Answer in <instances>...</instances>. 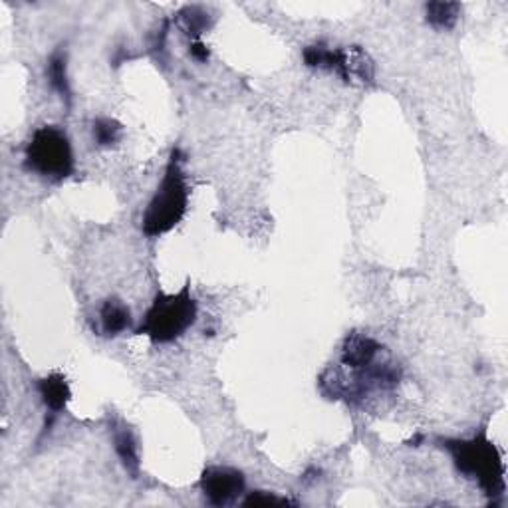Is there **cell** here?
<instances>
[{
  "label": "cell",
  "mask_w": 508,
  "mask_h": 508,
  "mask_svg": "<svg viewBox=\"0 0 508 508\" xmlns=\"http://www.w3.org/2000/svg\"><path fill=\"white\" fill-rule=\"evenodd\" d=\"M122 124L111 117H100L93 122V141H96L100 148H111V145H116L122 140Z\"/></svg>",
  "instance_id": "14"
},
{
  "label": "cell",
  "mask_w": 508,
  "mask_h": 508,
  "mask_svg": "<svg viewBox=\"0 0 508 508\" xmlns=\"http://www.w3.org/2000/svg\"><path fill=\"white\" fill-rule=\"evenodd\" d=\"M302 56L306 66L335 72L346 82L354 80V77L367 82L374 77L372 60L358 48L340 50V48H328L324 44H314L308 46Z\"/></svg>",
  "instance_id": "6"
},
{
  "label": "cell",
  "mask_w": 508,
  "mask_h": 508,
  "mask_svg": "<svg viewBox=\"0 0 508 508\" xmlns=\"http://www.w3.org/2000/svg\"><path fill=\"white\" fill-rule=\"evenodd\" d=\"M399 369L391 364L385 348L366 334H350L340 348L338 367L322 375V393L330 399L356 403L375 390H393Z\"/></svg>",
  "instance_id": "1"
},
{
  "label": "cell",
  "mask_w": 508,
  "mask_h": 508,
  "mask_svg": "<svg viewBox=\"0 0 508 508\" xmlns=\"http://www.w3.org/2000/svg\"><path fill=\"white\" fill-rule=\"evenodd\" d=\"M114 445L117 457L122 459L125 471L135 479L140 475V449H137V441L133 433L129 431L127 427L117 429L114 435Z\"/></svg>",
  "instance_id": "10"
},
{
  "label": "cell",
  "mask_w": 508,
  "mask_h": 508,
  "mask_svg": "<svg viewBox=\"0 0 508 508\" xmlns=\"http://www.w3.org/2000/svg\"><path fill=\"white\" fill-rule=\"evenodd\" d=\"M197 312L199 308L189 284L175 294L157 292L135 334L148 335L153 343L175 342L197 322Z\"/></svg>",
  "instance_id": "4"
},
{
  "label": "cell",
  "mask_w": 508,
  "mask_h": 508,
  "mask_svg": "<svg viewBox=\"0 0 508 508\" xmlns=\"http://www.w3.org/2000/svg\"><path fill=\"white\" fill-rule=\"evenodd\" d=\"M189 206V187L181 151L173 149L161 183L143 213L141 229L148 237H161L183 221Z\"/></svg>",
  "instance_id": "3"
},
{
  "label": "cell",
  "mask_w": 508,
  "mask_h": 508,
  "mask_svg": "<svg viewBox=\"0 0 508 508\" xmlns=\"http://www.w3.org/2000/svg\"><path fill=\"white\" fill-rule=\"evenodd\" d=\"M24 163L34 173L50 181L70 177L74 171V151L66 132L56 125L38 127L26 145Z\"/></svg>",
  "instance_id": "5"
},
{
  "label": "cell",
  "mask_w": 508,
  "mask_h": 508,
  "mask_svg": "<svg viewBox=\"0 0 508 508\" xmlns=\"http://www.w3.org/2000/svg\"><path fill=\"white\" fill-rule=\"evenodd\" d=\"M181 28H183L189 36L199 38L201 34L211 26V14L205 11L203 6H185L183 11L177 14Z\"/></svg>",
  "instance_id": "12"
},
{
  "label": "cell",
  "mask_w": 508,
  "mask_h": 508,
  "mask_svg": "<svg viewBox=\"0 0 508 508\" xmlns=\"http://www.w3.org/2000/svg\"><path fill=\"white\" fill-rule=\"evenodd\" d=\"M451 453L455 467L464 477L475 480L488 496H498L504 490V463L496 445L485 433L471 439H445L441 441Z\"/></svg>",
  "instance_id": "2"
},
{
  "label": "cell",
  "mask_w": 508,
  "mask_h": 508,
  "mask_svg": "<svg viewBox=\"0 0 508 508\" xmlns=\"http://www.w3.org/2000/svg\"><path fill=\"white\" fill-rule=\"evenodd\" d=\"M461 4L459 3H429L425 6L427 22L435 26V28H453L455 22L459 19Z\"/></svg>",
  "instance_id": "13"
},
{
  "label": "cell",
  "mask_w": 508,
  "mask_h": 508,
  "mask_svg": "<svg viewBox=\"0 0 508 508\" xmlns=\"http://www.w3.org/2000/svg\"><path fill=\"white\" fill-rule=\"evenodd\" d=\"M245 475L232 467H206L201 477V490L214 506H229L245 493Z\"/></svg>",
  "instance_id": "7"
},
{
  "label": "cell",
  "mask_w": 508,
  "mask_h": 508,
  "mask_svg": "<svg viewBox=\"0 0 508 508\" xmlns=\"http://www.w3.org/2000/svg\"><path fill=\"white\" fill-rule=\"evenodd\" d=\"M48 80L52 90H54L60 98L66 100V103H70L72 90H70V80H68V62L66 54L62 50L54 52L48 60Z\"/></svg>",
  "instance_id": "11"
},
{
  "label": "cell",
  "mask_w": 508,
  "mask_h": 508,
  "mask_svg": "<svg viewBox=\"0 0 508 508\" xmlns=\"http://www.w3.org/2000/svg\"><path fill=\"white\" fill-rule=\"evenodd\" d=\"M38 391L46 409H50L52 413H60L68 406V401L72 399L70 383H68L66 375L58 372L42 377L38 382Z\"/></svg>",
  "instance_id": "8"
},
{
  "label": "cell",
  "mask_w": 508,
  "mask_h": 508,
  "mask_svg": "<svg viewBox=\"0 0 508 508\" xmlns=\"http://www.w3.org/2000/svg\"><path fill=\"white\" fill-rule=\"evenodd\" d=\"M245 506H280V504H290L288 498H280L274 493H266V490H256L245 498Z\"/></svg>",
  "instance_id": "15"
},
{
  "label": "cell",
  "mask_w": 508,
  "mask_h": 508,
  "mask_svg": "<svg viewBox=\"0 0 508 508\" xmlns=\"http://www.w3.org/2000/svg\"><path fill=\"white\" fill-rule=\"evenodd\" d=\"M191 56L199 60V62H206V60H209V50H206L201 40H195L191 44Z\"/></svg>",
  "instance_id": "16"
},
{
  "label": "cell",
  "mask_w": 508,
  "mask_h": 508,
  "mask_svg": "<svg viewBox=\"0 0 508 508\" xmlns=\"http://www.w3.org/2000/svg\"><path fill=\"white\" fill-rule=\"evenodd\" d=\"M132 326V312L117 298H109L100 308V332L108 338L124 334Z\"/></svg>",
  "instance_id": "9"
}]
</instances>
